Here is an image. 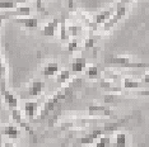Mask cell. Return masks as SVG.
<instances>
[{
    "label": "cell",
    "mask_w": 149,
    "mask_h": 147,
    "mask_svg": "<svg viewBox=\"0 0 149 147\" xmlns=\"http://www.w3.org/2000/svg\"><path fill=\"white\" fill-rule=\"evenodd\" d=\"M104 62L107 65H113V66H120V67H129V69H144L149 67V63L144 62H134L129 57L124 56H107L104 58Z\"/></svg>",
    "instance_id": "obj_1"
},
{
    "label": "cell",
    "mask_w": 149,
    "mask_h": 147,
    "mask_svg": "<svg viewBox=\"0 0 149 147\" xmlns=\"http://www.w3.org/2000/svg\"><path fill=\"white\" fill-rule=\"evenodd\" d=\"M74 85L75 84H72L70 86H68V88H64V89H61L60 91H57L55 95L52 96L51 99H49V102L46 103V105H45V108H43V110H42V114H41V118H45V117L49 114L51 110L55 108V106L59 104L61 100H64V99H66L68 96H69L70 94H72V91H73V89H74Z\"/></svg>",
    "instance_id": "obj_2"
},
{
    "label": "cell",
    "mask_w": 149,
    "mask_h": 147,
    "mask_svg": "<svg viewBox=\"0 0 149 147\" xmlns=\"http://www.w3.org/2000/svg\"><path fill=\"white\" fill-rule=\"evenodd\" d=\"M126 6L125 5H116V10H115L113 15L110 18V21L103 24V32H108L115 27V24H117V22L120 21L121 18H124L125 14H126Z\"/></svg>",
    "instance_id": "obj_3"
},
{
    "label": "cell",
    "mask_w": 149,
    "mask_h": 147,
    "mask_svg": "<svg viewBox=\"0 0 149 147\" xmlns=\"http://www.w3.org/2000/svg\"><path fill=\"white\" fill-rule=\"evenodd\" d=\"M31 12H32V8L31 6H23V8H17L14 9V10H12V12H8V13H5V14H3V15H0V23H1L3 19H6V18H9V16H23V15H29L31 14Z\"/></svg>",
    "instance_id": "obj_4"
},
{
    "label": "cell",
    "mask_w": 149,
    "mask_h": 147,
    "mask_svg": "<svg viewBox=\"0 0 149 147\" xmlns=\"http://www.w3.org/2000/svg\"><path fill=\"white\" fill-rule=\"evenodd\" d=\"M104 132V129H96V131L91 132L89 135L84 136L83 138H79L77 141L78 145H91V143H93L96 139L98 138V137L102 136V133Z\"/></svg>",
    "instance_id": "obj_5"
},
{
    "label": "cell",
    "mask_w": 149,
    "mask_h": 147,
    "mask_svg": "<svg viewBox=\"0 0 149 147\" xmlns=\"http://www.w3.org/2000/svg\"><path fill=\"white\" fill-rule=\"evenodd\" d=\"M89 114L91 115H106V117H110V115H112V110L108 108V106L92 105V106H89Z\"/></svg>",
    "instance_id": "obj_6"
},
{
    "label": "cell",
    "mask_w": 149,
    "mask_h": 147,
    "mask_svg": "<svg viewBox=\"0 0 149 147\" xmlns=\"http://www.w3.org/2000/svg\"><path fill=\"white\" fill-rule=\"evenodd\" d=\"M59 24H60V19L59 18H55V19H52L50 23H47L46 27L43 28V36H46V37L55 36V32H56Z\"/></svg>",
    "instance_id": "obj_7"
},
{
    "label": "cell",
    "mask_w": 149,
    "mask_h": 147,
    "mask_svg": "<svg viewBox=\"0 0 149 147\" xmlns=\"http://www.w3.org/2000/svg\"><path fill=\"white\" fill-rule=\"evenodd\" d=\"M113 8H111V9H107V10H104L102 12L101 14H98L94 16V23H96L97 25H100V24H104V23H107L108 21H110V18L113 15Z\"/></svg>",
    "instance_id": "obj_8"
},
{
    "label": "cell",
    "mask_w": 149,
    "mask_h": 147,
    "mask_svg": "<svg viewBox=\"0 0 149 147\" xmlns=\"http://www.w3.org/2000/svg\"><path fill=\"white\" fill-rule=\"evenodd\" d=\"M1 94L3 96H4V100L5 103L8 104L10 108H17V105H18V100H17V98L14 95L12 94L10 91H8V90H5V88H1Z\"/></svg>",
    "instance_id": "obj_9"
},
{
    "label": "cell",
    "mask_w": 149,
    "mask_h": 147,
    "mask_svg": "<svg viewBox=\"0 0 149 147\" xmlns=\"http://www.w3.org/2000/svg\"><path fill=\"white\" fill-rule=\"evenodd\" d=\"M42 90H43V82L41 80H35L28 90V94L31 96H38L42 93Z\"/></svg>",
    "instance_id": "obj_10"
},
{
    "label": "cell",
    "mask_w": 149,
    "mask_h": 147,
    "mask_svg": "<svg viewBox=\"0 0 149 147\" xmlns=\"http://www.w3.org/2000/svg\"><path fill=\"white\" fill-rule=\"evenodd\" d=\"M37 108H38V104L36 102H27L24 104V113H26L27 118H29V119L35 118Z\"/></svg>",
    "instance_id": "obj_11"
},
{
    "label": "cell",
    "mask_w": 149,
    "mask_h": 147,
    "mask_svg": "<svg viewBox=\"0 0 149 147\" xmlns=\"http://www.w3.org/2000/svg\"><path fill=\"white\" fill-rule=\"evenodd\" d=\"M13 22L24 25L27 28H36L37 24H38V22H37L36 18H15Z\"/></svg>",
    "instance_id": "obj_12"
},
{
    "label": "cell",
    "mask_w": 149,
    "mask_h": 147,
    "mask_svg": "<svg viewBox=\"0 0 149 147\" xmlns=\"http://www.w3.org/2000/svg\"><path fill=\"white\" fill-rule=\"evenodd\" d=\"M69 38L70 36L66 29V15H61V18H60V39L61 41H68Z\"/></svg>",
    "instance_id": "obj_13"
},
{
    "label": "cell",
    "mask_w": 149,
    "mask_h": 147,
    "mask_svg": "<svg viewBox=\"0 0 149 147\" xmlns=\"http://www.w3.org/2000/svg\"><path fill=\"white\" fill-rule=\"evenodd\" d=\"M87 65V61L84 57H78L72 63V71L73 72H82Z\"/></svg>",
    "instance_id": "obj_14"
},
{
    "label": "cell",
    "mask_w": 149,
    "mask_h": 147,
    "mask_svg": "<svg viewBox=\"0 0 149 147\" xmlns=\"http://www.w3.org/2000/svg\"><path fill=\"white\" fill-rule=\"evenodd\" d=\"M59 71V63L56 62H50L49 65L43 69V75L45 76H52Z\"/></svg>",
    "instance_id": "obj_15"
},
{
    "label": "cell",
    "mask_w": 149,
    "mask_h": 147,
    "mask_svg": "<svg viewBox=\"0 0 149 147\" xmlns=\"http://www.w3.org/2000/svg\"><path fill=\"white\" fill-rule=\"evenodd\" d=\"M3 135L10 137V138H17L19 136V129L17 128L15 126H6L4 129H3Z\"/></svg>",
    "instance_id": "obj_16"
},
{
    "label": "cell",
    "mask_w": 149,
    "mask_h": 147,
    "mask_svg": "<svg viewBox=\"0 0 149 147\" xmlns=\"http://www.w3.org/2000/svg\"><path fill=\"white\" fill-rule=\"evenodd\" d=\"M127 138L125 133H117L115 137V147H126Z\"/></svg>",
    "instance_id": "obj_17"
},
{
    "label": "cell",
    "mask_w": 149,
    "mask_h": 147,
    "mask_svg": "<svg viewBox=\"0 0 149 147\" xmlns=\"http://www.w3.org/2000/svg\"><path fill=\"white\" fill-rule=\"evenodd\" d=\"M123 86L125 89H139L141 86V84L139 81H135V80H131V79H124L123 81Z\"/></svg>",
    "instance_id": "obj_18"
},
{
    "label": "cell",
    "mask_w": 149,
    "mask_h": 147,
    "mask_svg": "<svg viewBox=\"0 0 149 147\" xmlns=\"http://www.w3.org/2000/svg\"><path fill=\"white\" fill-rule=\"evenodd\" d=\"M12 118L14 119V121L18 123L19 126H23V127H24L27 131H31V129H29L28 127L24 124V123H23V121H22V114H21V112H19L18 109H13V110H12Z\"/></svg>",
    "instance_id": "obj_19"
},
{
    "label": "cell",
    "mask_w": 149,
    "mask_h": 147,
    "mask_svg": "<svg viewBox=\"0 0 149 147\" xmlns=\"http://www.w3.org/2000/svg\"><path fill=\"white\" fill-rule=\"evenodd\" d=\"M69 79H70V71L63 70V71L59 74V76H57V82H59V84H64V82L68 81Z\"/></svg>",
    "instance_id": "obj_20"
},
{
    "label": "cell",
    "mask_w": 149,
    "mask_h": 147,
    "mask_svg": "<svg viewBox=\"0 0 149 147\" xmlns=\"http://www.w3.org/2000/svg\"><path fill=\"white\" fill-rule=\"evenodd\" d=\"M111 146V138L110 137H101L100 141L96 143L94 147H110Z\"/></svg>",
    "instance_id": "obj_21"
},
{
    "label": "cell",
    "mask_w": 149,
    "mask_h": 147,
    "mask_svg": "<svg viewBox=\"0 0 149 147\" xmlns=\"http://www.w3.org/2000/svg\"><path fill=\"white\" fill-rule=\"evenodd\" d=\"M87 75L89 79H97L98 78V67L97 66H91V67H88Z\"/></svg>",
    "instance_id": "obj_22"
},
{
    "label": "cell",
    "mask_w": 149,
    "mask_h": 147,
    "mask_svg": "<svg viewBox=\"0 0 149 147\" xmlns=\"http://www.w3.org/2000/svg\"><path fill=\"white\" fill-rule=\"evenodd\" d=\"M79 32H82V27L80 25H70L68 28L69 36H77V34H79Z\"/></svg>",
    "instance_id": "obj_23"
},
{
    "label": "cell",
    "mask_w": 149,
    "mask_h": 147,
    "mask_svg": "<svg viewBox=\"0 0 149 147\" xmlns=\"http://www.w3.org/2000/svg\"><path fill=\"white\" fill-rule=\"evenodd\" d=\"M77 49H79V45H78V42L75 39H73V41H70L69 45H68V51L74 52V51H77Z\"/></svg>",
    "instance_id": "obj_24"
},
{
    "label": "cell",
    "mask_w": 149,
    "mask_h": 147,
    "mask_svg": "<svg viewBox=\"0 0 149 147\" xmlns=\"http://www.w3.org/2000/svg\"><path fill=\"white\" fill-rule=\"evenodd\" d=\"M35 1H36V5H37V10L41 12L43 15H46V10H45V8H43L42 0H35Z\"/></svg>",
    "instance_id": "obj_25"
},
{
    "label": "cell",
    "mask_w": 149,
    "mask_h": 147,
    "mask_svg": "<svg viewBox=\"0 0 149 147\" xmlns=\"http://www.w3.org/2000/svg\"><path fill=\"white\" fill-rule=\"evenodd\" d=\"M84 47H86L87 49L93 48V47H94V39H93V38H88V39H86V45H84Z\"/></svg>",
    "instance_id": "obj_26"
},
{
    "label": "cell",
    "mask_w": 149,
    "mask_h": 147,
    "mask_svg": "<svg viewBox=\"0 0 149 147\" xmlns=\"http://www.w3.org/2000/svg\"><path fill=\"white\" fill-rule=\"evenodd\" d=\"M131 1H133V0H118L116 5H125L126 6V4H129V3H131Z\"/></svg>",
    "instance_id": "obj_27"
},
{
    "label": "cell",
    "mask_w": 149,
    "mask_h": 147,
    "mask_svg": "<svg viewBox=\"0 0 149 147\" xmlns=\"http://www.w3.org/2000/svg\"><path fill=\"white\" fill-rule=\"evenodd\" d=\"M66 4H68V8H69V9H73V6H74V0H66Z\"/></svg>",
    "instance_id": "obj_28"
},
{
    "label": "cell",
    "mask_w": 149,
    "mask_h": 147,
    "mask_svg": "<svg viewBox=\"0 0 149 147\" xmlns=\"http://www.w3.org/2000/svg\"><path fill=\"white\" fill-rule=\"evenodd\" d=\"M143 81L145 82V84H149V71L145 74V76H144V79H143Z\"/></svg>",
    "instance_id": "obj_29"
},
{
    "label": "cell",
    "mask_w": 149,
    "mask_h": 147,
    "mask_svg": "<svg viewBox=\"0 0 149 147\" xmlns=\"http://www.w3.org/2000/svg\"><path fill=\"white\" fill-rule=\"evenodd\" d=\"M4 147H14V145H13V143H5V145H4Z\"/></svg>",
    "instance_id": "obj_30"
},
{
    "label": "cell",
    "mask_w": 149,
    "mask_h": 147,
    "mask_svg": "<svg viewBox=\"0 0 149 147\" xmlns=\"http://www.w3.org/2000/svg\"><path fill=\"white\" fill-rule=\"evenodd\" d=\"M61 147H65V145H63V146H61Z\"/></svg>",
    "instance_id": "obj_31"
}]
</instances>
